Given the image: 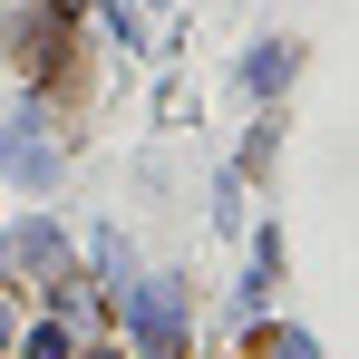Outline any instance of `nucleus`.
<instances>
[{
  "mask_svg": "<svg viewBox=\"0 0 359 359\" xmlns=\"http://www.w3.org/2000/svg\"><path fill=\"white\" fill-rule=\"evenodd\" d=\"M136 340H146V359H175L184 350V301H175V282L136 292Z\"/></svg>",
  "mask_w": 359,
  "mask_h": 359,
  "instance_id": "f257e3e1",
  "label": "nucleus"
},
{
  "mask_svg": "<svg viewBox=\"0 0 359 359\" xmlns=\"http://www.w3.org/2000/svg\"><path fill=\"white\" fill-rule=\"evenodd\" d=\"M20 272H29L49 301H68V292H78V272H68V243L49 233V224H29V233H20Z\"/></svg>",
  "mask_w": 359,
  "mask_h": 359,
  "instance_id": "f03ea898",
  "label": "nucleus"
},
{
  "mask_svg": "<svg viewBox=\"0 0 359 359\" xmlns=\"http://www.w3.org/2000/svg\"><path fill=\"white\" fill-rule=\"evenodd\" d=\"M243 359H311V350H301V330H252Z\"/></svg>",
  "mask_w": 359,
  "mask_h": 359,
  "instance_id": "7ed1b4c3",
  "label": "nucleus"
},
{
  "mask_svg": "<svg viewBox=\"0 0 359 359\" xmlns=\"http://www.w3.org/2000/svg\"><path fill=\"white\" fill-rule=\"evenodd\" d=\"M29 359H68V340L59 330H29Z\"/></svg>",
  "mask_w": 359,
  "mask_h": 359,
  "instance_id": "20e7f679",
  "label": "nucleus"
},
{
  "mask_svg": "<svg viewBox=\"0 0 359 359\" xmlns=\"http://www.w3.org/2000/svg\"><path fill=\"white\" fill-rule=\"evenodd\" d=\"M88 359H117V350H88Z\"/></svg>",
  "mask_w": 359,
  "mask_h": 359,
  "instance_id": "39448f33",
  "label": "nucleus"
},
{
  "mask_svg": "<svg viewBox=\"0 0 359 359\" xmlns=\"http://www.w3.org/2000/svg\"><path fill=\"white\" fill-rule=\"evenodd\" d=\"M0 340H10V330H0Z\"/></svg>",
  "mask_w": 359,
  "mask_h": 359,
  "instance_id": "423d86ee",
  "label": "nucleus"
}]
</instances>
